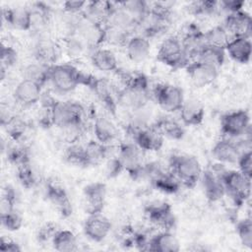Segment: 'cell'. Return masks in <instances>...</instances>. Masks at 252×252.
I'll return each mask as SVG.
<instances>
[{"label":"cell","instance_id":"cell-36","mask_svg":"<svg viewBox=\"0 0 252 252\" xmlns=\"http://www.w3.org/2000/svg\"><path fill=\"white\" fill-rule=\"evenodd\" d=\"M151 183L158 191L164 194H175L182 186L179 180L170 171L166 170L152 180Z\"/></svg>","mask_w":252,"mask_h":252},{"label":"cell","instance_id":"cell-55","mask_svg":"<svg viewBox=\"0 0 252 252\" xmlns=\"http://www.w3.org/2000/svg\"><path fill=\"white\" fill-rule=\"evenodd\" d=\"M244 5L245 2L239 0H223L219 2V8L227 14H232L243 10Z\"/></svg>","mask_w":252,"mask_h":252},{"label":"cell","instance_id":"cell-12","mask_svg":"<svg viewBox=\"0 0 252 252\" xmlns=\"http://www.w3.org/2000/svg\"><path fill=\"white\" fill-rule=\"evenodd\" d=\"M106 185L102 182H93L84 187L83 207L88 215L102 213L106 200Z\"/></svg>","mask_w":252,"mask_h":252},{"label":"cell","instance_id":"cell-30","mask_svg":"<svg viewBox=\"0 0 252 252\" xmlns=\"http://www.w3.org/2000/svg\"><path fill=\"white\" fill-rule=\"evenodd\" d=\"M59 56V47L48 38H40L34 46V57L37 62L54 65Z\"/></svg>","mask_w":252,"mask_h":252},{"label":"cell","instance_id":"cell-22","mask_svg":"<svg viewBox=\"0 0 252 252\" xmlns=\"http://www.w3.org/2000/svg\"><path fill=\"white\" fill-rule=\"evenodd\" d=\"M3 20L8 26L19 31H30L32 29V17L30 8L14 7L4 9Z\"/></svg>","mask_w":252,"mask_h":252},{"label":"cell","instance_id":"cell-6","mask_svg":"<svg viewBox=\"0 0 252 252\" xmlns=\"http://www.w3.org/2000/svg\"><path fill=\"white\" fill-rule=\"evenodd\" d=\"M157 60L172 69L185 68L188 61L185 58L180 37L170 35L163 39L158 50Z\"/></svg>","mask_w":252,"mask_h":252},{"label":"cell","instance_id":"cell-41","mask_svg":"<svg viewBox=\"0 0 252 252\" xmlns=\"http://www.w3.org/2000/svg\"><path fill=\"white\" fill-rule=\"evenodd\" d=\"M2 125L5 127L8 135L15 141L20 140L27 129L25 120L16 115L9 116L7 119L2 120Z\"/></svg>","mask_w":252,"mask_h":252},{"label":"cell","instance_id":"cell-38","mask_svg":"<svg viewBox=\"0 0 252 252\" xmlns=\"http://www.w3.org/2000/svg\"><path fill=\"white\" fill-rule=\"evenodd\" d=\"M66 162L77 167H88L89 162L85 151V146L78 143L70 144L64 153Z\"/></svg>","mask_w":252,"mask_h":252},{"label":"cell","instance_id":"cell-43","mask_svg":"<svg viewBox=\"0 0 252 252\" xmlns=\"http://www.w3.org/2000/svg\"><path fill=\"white\" fill-rule=\"evenodd\" d=\"M105 27V42L115 46H125L132 33L115 28L113 26L104 25Z\"/></svg>","mask_w":252,"mask_h":252},{"label":"cell","instance_id":"cell-13","mask_svg":"<svg viewBox=\"0 0 252 252\" xmlns=\"http://www.w3.org/2000/svg\"><path fill=\"white\" fill-rule=\"evenodd\" d=\"M188 78L197 88L211 85L219 75V69L208 63L194 60L185 67Z\"/></svg>","mask_w":252,"mask_h":252},{"label":"cell","instance_id":"cell-33","mask_svg":"<svg viewBox=\"0 0 252 252\" xmlns=\"http://www.w3.org/2000/svg\"><path fill=\"white\" fill-rule=\"evenodd\" d=\"M110 145L102 144L96 140H91L85 145V151L89 162V166L96 165L104 159L110 158Z\"/></svg>","mask_w":252,"mask_h":252},{"label":"cell","instance_id":"cell-39","mask_svg":"<svg viewBox=\"0 0 252 252\" xmlns=\"http://www.w3.org/2000/svg\"><path fill=\"white\" fill-rule=\"evenodd\" d=\"M204 37L205 42L208 45H212L215 47H219L221 49H224L226 44L228 43L229 39L231 38L228 32L225 31V29L220 26L213 27L212 29L208 30L207 32H204Z\"/></svg>","mask_w":252,"mask_h":252},{"label":"cell","instance_id":"cell-46","mask_svg":"<svg viewBox=\"0 0 252 252\" xmlns=\"http://www.w3.org/2000/svg\"><path fill=\"white\" fill-rule=\"evenodd\" d=\"M17 168V178L20 184L26 189H32L35 186L37 180L34 171L32 168L31 162L19 165Z\"/></svg>","mask_w":252,"mask_h":252},{"label":"cell","instance_id":"cell-23","mask_svg":"<svg viewBox=\"0 0 252 252\" xmlns=\"http://www.w3.org/2000/svg\"><path fill=\"white\" fill-rule=\"evenodd\" d=\"M224 51L235 62L247 64L252 53V43L250 38L244 36L231 37L226 44Z\"/></svg>","mask_w":252,"mask_h":252},{"label":"cell","instance_id":"cell-14","mask_svg":"<svg viewBox=\"0 0 252 252\" xmlns=\"http://www.w3.org/2000/svg\"><path fill=\"white\" fill-rule=\"evenodd\" d=\"M133 143L144 152H158L163 146L164 138L152 125L146 128L129 131Z\"/></svg>","mask_w":252,"mask_h":252},{"label":"cell","instance_id":"cell-8","mask_svg":"<svg viewBox=\"0 0 252 252\" xmlns=\"http://www.w3.org/2000/svg\"><path fill=\"white\" fill-rule=\"evenodd\" d=\"M143 152L133 142H122L118 146L117 157L120 159L124 170L134 179L141 178V172L144 165Z\"/></svg>","mask_w":252,"mask_h":252},{"label":"cell","instance_id":"cell-25","mask_svg":"<svg viewBox=\"0 0 252 252\" xmlns=\"http://www.w3.org/2000/svg\"><path fill=\"white\" fill-rule=\"evenodd\" d=\"M93 131L95 140L105 145H110L118 137V129L116 125L111 119L103 115L95 117L93 125Z\"/></svg>","mask_w":252,"mask_h":252},{"label":"cell","instance_id":"cell-49","mask_svg":"<svg viewBox=\"0 0 252 252\" xmlns=\"http://www.w3.org/2000/svg\"><path fill=\"white\" fill-rule=\"evenodd\" d=\"M1 223L2 226L8 231H17L23 225V219L14 210L6 214H1Z\"/></svg>","mask_w":252,"mask_h":252},{"label":"cell","instance_id":"cell-27","mask_svg":"<svg viewBox=\"0 0 252 252\" xmlns=\"http://www.w3.org/2000/svg\"><path fill=\"white\" fill-rule=\"evenodd\" d=\"M128 58L133 62H142L148 58L151 52V43L141 34L132 35L125 45Z\"/></svg>","mask_w":252,"mask_h":252},{"label":"cell","instance_id":"cell-19","mask_svg":"<svg viewBox=\"0 0 252 252\" xmlns=\"http://www.w3.org/2000/svg\"><path fill=\"white\" fill-rule=\"evenodd\" d=\"M41 91L42 87L38 84L28 79H23L16 86L13 95L18 103L24 106H32L39 101Z\"/></svg>","mask_w":252,"mask_h":252},{"label":"cell","instance_id":"cell-11","mask_svg":"<svg viewBox=\"0 0 252 252\" xmlns=\"http://www.w3.org/2000/svg\"><path fill=\"white\" fill-rule=\"evenodd\" d=\"M145 214L149 221L161 230H170L175 226V217L171 206L163 201L150 203L145 208Z\"/></svg>","mask_w":252,"mask_h":252},{"label":"cell","instance_id":"cell-42","mask_svg":"<svg viewBox=\"0 0 252 252\" xmlns=\"http://www.w3.org/2000/svg\"><path fill=\"white\" fill-rule=\"evenodd\" d=\"M220 10L217 1H194L189 4L188 11L196 17H208L216 14Z\"/></svg>","mask_w":252,"mask_h":252},{"label":"cell","instance_id":"cell-37","mask_svg":"<svg viewBox=\"0 0 252 252\" xmlns=\"http://www.w3.org/2000/svg\"><path fill=\"white\" fill-rule=\"evenodd\" d=\"M224 58H225L224 49L205 44L202 47V49L199 51L196 60L208 63L220 69L224 62Z\"/></svg>","mask_w":252,"mask_h":252},{"label":"cell","instance_id":"cell-29","mask_svg":"<svg viewBox=\"0 0 252 252\" xmlns=\"http://www.w3.org/2000/svg\"><path fill=\"white\" fill-rule=\"evenodd\" d=\"M91 61L94 68L103 72H115L118 70V61L114 52L107 48L97 47L91 54Z\"/></svg>","mask_w":252,"mask_h":252},{"label":"cell","instance_id":"cell-48","mask_svg":"<svg viewBox=\"0 0 252 252\" xmlns=\"http://www.w3.org/2000/svg\"><path fill=\"white\" fill-rule=\"evenodd\" d=\"M17 200V194L15 189L11 185H7L2 193L0 211L1 214H6L15 210V204Z\"/></svg>","mask_w":252,"mask_h":252},{"label":"cell","instance_id":"cell-26","mask_svg":"<svg viewBox=\"0 0 252 252\" xmlns=\"http://www.w3.org/2000/svg\"><path fill=\"white\" fill-rule=\"evenodd\" d=\"M179 250V241L170 230H161L150 237L148 251L178 252Z\"/></svg>","mask_w":252,"mask_h":252},{"label":"cell","instance_id":"cell-16","mask_svg":"<svg viewBox=\"0 0 252 252\" xmlns=\"http://www.w3.org/2000/svg\"><path fill=\"white\" fill-rule=\"evenodd\" d=\"M111 227L110 220L100 213L89 215L84 222L83 229L89 239L94 242H101L109 234Z\"/></svg>","mask_w":252,"mask_h":252},{"label":"cell","instance_id":"cell-32","mask_svg":"<svg viewBox=\"0 0 252 252\" xmlns=\"http://www.w3.org/2000/svg\"><path fill=\"white\" fill-rule=\"evenodd\" d=\"M163 138L171 139V140H180L184 136V128L181 124L171 117L162 116L157 119L153 124Z\"/></svg>","mask_w":252,"mask_h":252},{"label":"cell","instance_id":"cell-35","mask_svg":"<svg viewBox=\"0 0 252 252\" xmlns=\"http://www.w3.org/2000/svg\"><path fill=\"white\" fill-rule=\"evenodd\" d=\"M50 66L40 62H35L28 65L24 70V79L31 80L40 87H44L46 83L49 82Z\"/></svg>","mask_w":252,"mask_h":252},{"label":"cell","instance_id":"cell-24","mask_svg":"<svg viewBox=\"0 0 252 252\" xmlns=\"http://www.w3.org/2000/svg\"><path fill=\"white\" fill-rule=\"evenodd\" d=\"M91 90L95 94L98 100L113 115L117 110V92L113 91L110 83L104 79L95 78Z\"/></svg>","mask_w":252,"mask_h":252},{"label":"cell","instance_id":"cell-15","mask_svg":"<svg viewBox=\"0 0 252 252\" xmlns=\"http://www.w3.org/2000/svg\"><path fill=\"white\" fill-rule=\"evenodd\" d=\"M45 197L62 218H68L72 215V204L63 186L48 181L45 185Z\"/></svg>","mask_w":252,"mask_h":252},{"label":"cell","instance_id":"cell-44","mask_svg":"<svg viewBox=\"0 0 252 252\" xmlns=\"http://www.w3.org/2000/svg\"><path fill=\"white\" fill-rule=\"evenodd\" d=\"M87 47L86 42L76 34L66 36L65 38V50L70 58L81 57Z\"/></svg>","mask_w":252,"mask_h":252},{"label":"cell","instance_id":"cell-52","mask_svg":"<svg viewBox=\"0 0 252 252\" xmlns=\"http://www.w3.org/2000/svg\"><path fill=\"white\" fill-rule=\"evenodd\" d=\"M57 226L55 223L49 221L44 223L42 226H40L36 233V238L38 242L45 243L48 241H51L55 233L57 232Z\"/></svg>","mask_w":252,"mask_h":252},{"label":"cell","instance_id":"cell-3","mask_svg":"<svg viewBox=\"0 0 252 252\" xmlns=\"http://www.w3.org/2000/svg\"><path fill=\"white\" fill-rule=\"evenodd\" d=\"M48 104L52 126L64 129L72 125L84 124V107L81 103L73 100L51 99L48 100Z\"/></svg>","mask_w":252,"mask_h":252},{"label":"cell","instance_id":"cell-53","mask_svg":"<svg viewBox=\"0 0 252 252\" xmlns=\"http://www.w3.org/2000/svg\"><path fill=\"white\" fill-rule=\"evenodd\" d=\"M124 170L123 165L117 156L110 157L107 158L105 164V175L107 178H114L118 176Z\"/></svg>","mask_w":252,"mask_h":252},{"label":"cell","instance_id":"cell-9","mask_svg":"<svg viewBox=\"0 0 252 252\" xmlns=\"http://www.w3.org/2000/svg\"><path fill=\"white\" fill-rule=\"evenodd\" d=\"M75 34L82 38L88 47H92L94 49L100 47V45L105 42L104 25L90 20L83 13L79 16Z\"/></svg>","mask_w":252,"mask_h":252},{"label":"cell","instance_id":"cell-17","mask_svg":"<svg viewBox=\"0 0 252 252\" xmlns=\"http://www.w3.org/2000/svg\"><path fill=\"white\" fill-rule=\"evenodd\" d=\"M222 27L228 32L231 37L244 36L251 37L252 31V20L248 13L241 10L236 13L227 14Z\"/></svg>","mask_w":252,"mask_h":252},{"label":"cell","instance_id":"cell-50","mask_svg":"<svg viewBox=\"0 0 252 252\" xmlns=\"http://www.w3.org/2000/svg\"><path fill=\"white\" fill-rule=\"evenodd\" d=\"M18 60V52L15 48L9 45L2 44L1 47V68L8 70Z\"/></svg>","mask_w":252,"mask_h":252},{"label":"cell","instance_id":"cell-2","mask_svg":"<svg viewBox=\"0 0 252 252\" xmlns=\"http://www.w3.org/2000/svg\"><path fill=\"white\" fill-rule=\"evenodd\" d=\"M169 171L182 186L194 188L201 178L202 167L197 158L189 155H173L169 158Z\"/></svg>","mask_w":252,"mask_h":252},{"label":"cell","instance_id":"cell-40","mask_svg":"<svg viewBox=\"0 0 252 252\" xmlns=\"http://www.w3.org/2000/svg\"><path fill=\"white\" fill-rule=\"evenodd\" d=\"M118 4L128 12L137 22L140 24L142 20L150 12V4L143 0H131V1H122Z\"/></svg>","mask_w":252,"mask_h":252},{"label":"cell","instance_id":"cell-31","mask_svg":"<svg viewBox=\"0 0 252 252\" xmlns=\"http://www.w3.org/2000/svg\"><path fill=\"white\" fill-rule=\"evenodd\" d=\"M113 7L114 3L107 1L87 2L83 14L95 23L105 25Z\"/></svg>","mask_w":252,"mask_h":252},{"label":"cell","instance_id":"cell-18","mask_svg":"<svg viewBox=\"0 0 252 252\" xmlns=\"http://www.w3.org/2000/svg\"><path fill=\"white\" fill-rule=\"evenodd\" d=\"M242 150L237 142L230 138H222L215 143L212 148L214 158L220 163H236Z\"/></svg>","mask_w":252,"mask_h":252},{"label":"cell","instance_id":"cell-20","mask_svg":"<svg viewBox=\"0 0 252 252\" xmlns=\"http://www.w3.org/2000/svg\"><path fill=\"white\" fill-rule=\"evenodd\" d=\"M178 112L180 120L185 126H199L205 118V106L195 97L185 98Z\"/></svg>","mask_w":252,"mask_h":252},{"label":"cell","instance_id":"cell-47","mask_svg":"<svg viewBox=\"0 0 252 252\" xmlns=\"http://www.w3.org/2000/svg\"><path fill=\"white\" fill-rule=\"evenodd\" d=\"M236 233L241 244L247 248L252 247V221L250 218L240 220L236 223Z\"/></svg>","mask_w":252,"mask_h":252},{"label":"cell","instance_id":"cell-28","mask_svg":"<svg viewBox=\"0 0 252 252\" xmlns=\"http://www.w3.org/2000/svg\"><path fill=\"white\" fill-rule=\"evenodd\" d=\"M105 25L113 26L130 33H132V32H134L135 30H138L139 26L138 22L118 3H114V7L110 12V15Z\"/></svg>","mask_w":252,"mask_h":252},{"label":"cell","instance_id":"cell-21","mask_svg":"<svg viewBox=\"0 0 252 252\" xmlns=\"http://www.w3.org/2000/svg\"><path fill=\"white\" fill-rule=\"evenodd\" d=\"M204 194L208 201L218 202L221 200L225 195V189L223 183L217 170L208 169L202 171L201 178Z\"/></svg>","mask_w":252,"mask_h":252},{"label":"cell","instance_id":"cell-34","mask_svg":"<svg viewBox=\"0 0 252 252\" xmlns=\"http://www.w3.org/2000/svg\"><path fill=\"white\" fill-rule=\"evenodd\" d=\"M53 248L60 252H71L78 249L76 235L69 229H58L51 240Z\"/></svg>","mask_w":252,"mask_h":252},{"label":"cell","instance_id":"cell-7","mask_svg":"<svg viewBox=\"0 0 252 252\" xmlns=\"http://www.w3.org/2000/svg\"><path fill=\"white\" fill-rule=\"evenodd\" d=\"M153 96L158 106L165 112H177L185 99L183 90L170 84H158L153 89Z\"/></svg>","mask_w":252,"mask_h":252},{"label":"cell","instance_id":"cell-45","mask_svg":"<svg viewBox=\"0 0 252 252\" xmlns=\"http://www.w3.org/2000/svg\"><path fill=\"white\" fill-rule=\"evenodd\" d=\"M7 159L16 167L25 163H30V151L25 146H14L7 150Z\"/></svg>","mask_w":252,"mask_h":252},{"label":"cell","instance_id":"cell-4","mask_svg":"<svg viewBox=\"0 0 252 252\" xmlns=\"http://www.w3.org/2000/svg\"><path fill=\"white\" fill-rule=\"evenodd\" d=\"M225 189V195L230 197L236 206H242L250 197L251 179L239 170H217Z\"/></svg>","mask_w":252,"mask_h":252},{"label":"cell","instance_id":"cell-1","mask_svg":"<svg viewBox=\"0 0 252 252\" xmlns=\"http://www.w3.org/2000/svg\"><path fill=\"white\" fill-rule=\"evenodd\" d=\"M124 86L117 91V103L121 107L135 111L146 107L151 98L148 77L141 72L123 74Z\"/></svg>","mask_w":252,"mask_h":252},{"label":"cell","instance_id":"cell-54","mask_svg":"<svg viewBox=\"0 0 252 252\" xmlns=\"http://www.w3.org/2000/svg\"><path fill=\"white\" fill-rule=\"evenodd\" d=\"M87 6L86 1H66L63 3V12L69 15H80Z\"/></svg>","mask_w":252,"mask_h":252},{"label":"cell","instance_id":"cell-56","mask_svg":"<svg viewBox=\"0 0 252 252\" xmlns=\"http://www.w3.org/2000/svg\"><path fill=\"white\" fill-rule=\"evenodd\" d=\"M0 250L2 252H20L22 248L16 241L2 237L0 241Z\"/></svg>","mask_w":252,"mask_h":252},{"label":"cell","instance_id":"cell-51","mask_svg":"<svg viewBox=\"0 0 252 252\" xmlns=\"http://www.w3.org/2000/svg\"><path fill=\"white\" fill-rule=\"evenodd\" d=\"M239 167V171L246 177H252V153L251 150L244 151L241 153L238 160L236 162Z\"/></svg>","mask_w":252,"mask_h":252},{"label":"cell","instance_id":"cell-5","mask_svg":"<svg viewBox=\"0 0 252 252\" xmlns=\"http://www.w3.org/2000/svg\"><path fill=\"white\" fill-rule=\"evenodd\" d=\"M81 72L71 64H54L50 66L49 82L57 93L68 94L80 86Z\"/></svg>","mask_w":252,"mask_h":252},{"label":"cell","instance_id":"cell-10","mask_svg":"<svg viewBox=\"0 0 252 252\" xmlns=\"http://www.w3.org/2000/svg\"><path fill=\"white\" fill-rule=\"evenodd\" d=\"M250 129V115L246 110L238 109L223 114L220 118V131L226 138H238Z\"/></svg>","mask_w":252,"mask_h":252}]
</instances>
